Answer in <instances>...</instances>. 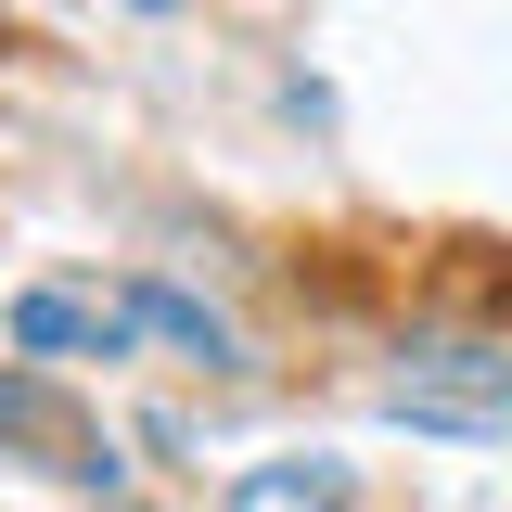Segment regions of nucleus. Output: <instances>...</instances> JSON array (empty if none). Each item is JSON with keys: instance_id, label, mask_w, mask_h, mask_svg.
Instances as JSON below:
<instances>
[{"instance_id": "1", "label": "nucleus", "mask_w": 512, "mask_h": 512, "mask_svg": "<svg viewBox=\"0 0 512 512\" xmlns=\"http://www.w3.org/2000/svg\"><path fill=\"white\" fill-rule=\"evenodd\" d=\"M384 410L397 423H448V436H500L512 423V346H487V333H423V346H397Z\"/></svg>"}, {"instance_id": "2", "label": "nucleus", "mask_w": 512, "mask_h": 512, "mask_svg": "<svg viewBox=\"0 0 512 512\" xmlns=\"http://www.w3.org/2000/svg\"><path fill=\"white\" fill-rule=\"evenodd\" d=\"M0 448H26L39 474H77V487H103V474H116L103 423H90V410H77L39 359H0Z\"/></svg>"}, {"instance_id": "3", "label": "nucleus", "mask_w": 512, "mask_h": 512, "mask_svg": "<svg viewBox=\"0 0 512 512\" xmlns=\"http://www.w3.org/2000/svg\"><path fill=\"white\" fill-rule=\"evenodd\" d=\"M128 333H141L128 295H64V282L13 295V359H128Z\"/></svg>"}, {"instance_id": "4", "label": "nucleus", "mask_w": 512, "mask_h": 512, "mask_svg": "<svg viewBox=\"0 0 512 512\" xmlns=\"http://www.w3.org/2000/svg\"><path fill=\"white\" fill-rule=\"evenodd\" d=\"M346 500H359L346 461H256V474H231V512H346Z\"/></svg>"}, {"instance_id": "5", "label": "nucleus", "mask_w": 512, "mask_h": 512, "mask_svg": "<svg viewBox=\"0 0 512 512\" xmlns=\"http://www.w3.org/2000/svg\"><path fill=\"white\" fill-rule=\"evenodd\" d=\"M128 308H141V333H167L180 359H205V372H231L244 346H231V320L205 308V295H180V282H128Z\"/></svg>"}, {"instance_id": "6", "label": "nucleus", "mask_w": 512, "mask_h": 512, "mask_svg": "<svg viewBox=\"0 0 512 512\" xmlns=\"http://www.w3.org/2000/svg\"><path fill=\"white\" fill-rule=\"evenodd\" d=\"M141 13H180V0H141Z\"/></svg>"}]
</instances>
